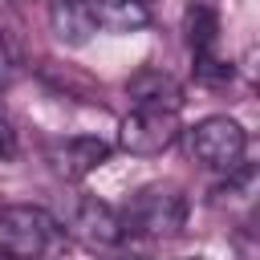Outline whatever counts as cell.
<instances>
[{
    "mask_svg": "<svg viewBox=\"0 0 260 260\" xmlns=\"http://www.w3.org/2000/svg\"><path fill=\"white\" fill-rule=\"evenodd\" d=\"M138 4H154V0H138Z\"/></svg>",
    "mask_w": 260,
    "mask_h": 260,
    "instance_id": "5bb4252c",
    "label": "cell"
},
{
    "mask_svg": "<svg viewBox=\"0 0 260 260\" xmlns=\"http://www.w3.org/2000/svg\"><path fill=\"white\" fill-rule=\"evenodd\" d=\"M122 232L126 236H146V240H171L187 228V199L179 187H142L122 211Z\"/></svg>",
    "mask_w": 260,
    "mask_h": 260,
    "instance_id": "7a4b0ae2",
    "label": "cell"
},
{
    "mask_svg": "<svg viewBox=\"0 0 260 260\" xmlns=\"http://www.w3.org/2000/svg\"><path fill=\"white\" fill-rule=\"evenodd\" d=\"M16 150V142H12V130H8V122H0V158H8Z\"/></svg>",
    "mask_w": 260,
    "mask_h": 260,
    "instance_id": "4fadbf2b",
    "label": "cell"
},
{
    "mask_svg": "<svg viewBox=\"0 0 260 260\" xmlns=\"http://www.w3.org/2000/svg\"><path fill=\"white\" fill-rule=\"evenodd\" d=\"M0 248L16 256H57L69 248V232L53 211L37 203H12L0 207Z\"/></svg>",
    "mask_w": 260,
    "mask_h": 260,
    "instance_id": "6da1fadb",
    "label": "cell"
},
{
    "mask_svg": "<svg viewBox=\"0 0 260 260\" xmlns=\"http://www.w3.org/2000/svg\"><path fill=\"white\" fill-rule=\"evenodd\" d=\"M110 154H114V146H110L106 138H93V134H73V138L49 142V167H53L61 179H85V175H93Z\"/></svg>",
    "mask_w": 260,
    "mask_h": 260,
    "instance_id": "5b68a950",
    "label": "cell"
},
{
    "mask_svg": "<svg viewBox=\"0 0 260 260\" xmlns=\"http://www.w3.org/2000/svg\"><path fill=\"white\" fill-rule=\"evenodd\" d=\"M183 126H179V110L171 106H134L126 118H122V130H118V146L126 154H138V158H150V154H162L179 142Z\"/></svg>",
    "mask_w": 260,
    "mask_h": 260,
    "instance_id": "277c9868",
    "label": "cell"
},
{
    "mask_svg": "<svg viewBox=\"0 0 260 260\" xmlns=\"http://www.w3.org/2000/svg\"><path fill=\"white\" fill-rule=\"evenodd\" d=\"M126 93L134 98V106H171V110L183 106V89L175 85V77H167V73H158V69H142V73L126 85Z\"/></svg>",
    "mask_w": 260,
    "mask_h": 260,
    "instance_id": "ba28073f",
    "label": "cell"
},
{
    "mask_svg": "<svg viewBox=\"0 0 260 260\" xmlns=\"http://www.w3.org/2000/svg\"><path fill=\"white\" fill-rule=\"evenodd\" d=\"M65 232H73V236H77L81 244H89V248H114V244L126 240L122 215H118L110 203L93 199V195H85V199L73 203V219H69Z\"/></svg>",
    "mask_w": 260,
    "mask_h": 260,
    "instance_id": "8992f818",
    "label": "cell"
},
{
    "mask_svg": "<svg viewBox=\"0 0 260 260\" xmlns=\"http://www.w3.org/2000/svg\"><path fill=\"white\" fill-rule=\"evenodd\" d=\"M49 28L69 49L89 45L98 32V4L93 0H49Z\"/></svg>",
    "mask_w": 260,
    "mask_h": 260,
    "instance_id": "52a82bcc",
    "label": "cell"
},
{
    "mask_svg": "<svg viewBox=\"0 0 260 260\" xmlns=\"http://www.w3.org/2000/svg\"><path fill=\"white\" fill-rule=\"evenodd\" d=\"M150 20V4H138V0H102L98 4V28H110V32H134Z\"/></svg>",
    "mask_w": 260,
    "mask_h": 260,
    "instance_id": "8fae6325",
    "label": "cell"
},
{
    "mask_svg": "<svg viewBox=\"0 0 260 260\" xmlns=\"http://www.w3.org/2000/svg\"><path fill=\"white\" fill-rule=\"evenodd\" d=\"M187 45H191L195 61L215 53V45H219V12L211 4H191L187 8Z\"/></svg>",
    "mask_w": 260,
    "mask_h": 260,
    "instance_id": "9c48e42d",
    "label": "cell"
},
{
    "mask_svg": "<svg viewBox=\"0 0 260 260\" xmlns=\"http://www.w3.org/2000/svg\"><path fill=\"white\" fill-rule=\"evenodd\" d=\"M12 77H16V53H12L8 37L0 32V85H8Z\"/></svg>",
    "mask_w": 260,
    "mask_h": 260,
    "instance_id": "7c38bea8",
    "label": "cell"
},
{
    "mask_svg": "<svg viewBox=\"0 0 260 260\" xmlns=\"http://www.w3.org/2000/svg\"><path fill=\"white\" fill-rule=\"evenodd\" d=\"M223 175H228V183L215 187V207L252 211V203H256V167L252 162H240V167H232Z\"/></svg>",
    "mask_w": 260,
    "mask_h": 260,
    "instance_id": "30bf717a",
    "label": "cell"
},
{
    "mask_svg": "<svg viewBox=\"0 0 260 260\" xmlns=\"http://www.w3.org/2000/svg\"><path fill=\"white\" fill-rule=\"evenodd\" d=\"M179 138L187 142V154L207 171H232L248 154V130L228 114H207L195 126H187Z\"/></svg>",
    "mask_w": 260,
    "mask_h": 260,
    "instance_id": "3957f363",
    "label": "cell"
}]
</instances>
